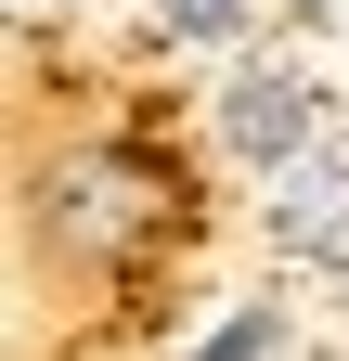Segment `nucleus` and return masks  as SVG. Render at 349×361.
Segmentation results:
<instances>
[{
	"label": "nucleus",
	"mask_w": 349,
	"mask_h": 361,
	"mask_svg": "<svg viewBox=\"0 0 349 361\" xmlns=\"http://www.w3.org/2000/svg\"><path fill=\"white\" fill-rule=\"evenodd\" d=\"M168 219V168H143V155H65V168H39V233H52L65 258H129Z\"/></svg>",
	"instance_id": "f257e3e1"
},
{
	"label": "nucleus",
	"mask_w": 349,
	"mask_h": 361,
	"mask_svg": "<svg viewBox=\"0 0 349 361\" xmlns=\"http://www.w3.org/2000/svg\"><path fill=\"white\" fill-rule=\"evenodd\" d=\"M220 142L246 168H311L324 155V78H297V65H233L220 78Z\"/></svg>",
	"instance_id": "f03ea898"
},
{
	"label": "nucleus",
	"mask_w": 349,
	"mask_h": 361,
	"mask_svg": "<svg viewBox=\"0 0 349 361\" xmlns=\"http://www.w3.org/2000/svg\"><path fill=\"white\" fill-rule=\"evenodd\" d=\"M272 245L297 271H349V155H311L272 180Z\"/></svg>",
	"instance_id": "7ed1b4c3"
},
{
	"label": "nucleus",
	"mask_w": 349,
	"mask_h": 361,
	"mask_svg": "<svg viewBox=\"0 0 349 361\" xmlns=\"http://www.w3.org/2000/svg\"><path fill=\"white\" fill-rule=\"evenodd\" d=\"M272 348H285V323H272V297H259V310H233V323L207 348H182V361H272Z\"/></svg>",
	"instance_id": "20e7f679"
},
{
	"label": "nucleus",
	"mask_w": 349,
	"mask_h": 361,
	"mask_svg": "<svg viewBox=\"0 0 349 361\" xmlns=\"http://www.w3.org/2000/svg\"><path fill=\"white\" fill-rule=\"evenodd\" d=\"M246 0H168V39H233Z\"/></svg>",
	"instance_id": "39448f33"
},
{
	"label": "nucleus",
	"mask_w": 349,
	"mask_h": 361,
	"mask_svg": "<svg viewBox=\"0 0 349 361\" xmlns=\"http://www.w3.org/2000/svg\"><path fill=\"white\" fill-rule=\"evenodd\" d=\"M272 13H297V26H324V13H349V0H272Z\"/></svg>",
	"instance_id": "423d86ee"
},
{
	"label": "nucleus",
	"mask_w": 349,
	"mask_h": 361,
	"mask_svg": "<svg viewBox=\"0 0 349 361\" xmlns=\"http://www.w3.org/2000/svg\"><path fill=\"white\" fill-rule=\"evenodd\" d=\"M13 13H65V0H13Z\"/></svg>",
	"instance_id": "0eeeda50"
}]
</instances>
